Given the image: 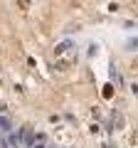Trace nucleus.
Wrapping results in <instances>:
<instances>
[{
  "label": "nucleus",
  "instance_id": "nucleus-1",
  "mask_svg": "<svg viewBox=\"0 0 138 148\" xmlns=\"http://www.w3.org/2000/svg\"><path fill=\"white\" fill-rule=\"evenodd\" d=\"M77 47V45H74V40H62V42H59L57 45V47H54V57H64V54H67V52H72V49H74Z\"/></svg>",
  "mask_w": 138,
  "mask_h": 148
},
{
  "label": "nucleus",
  "instance_id": "nucleus-2",
  "mask_svg": "<svg viewBox=\"0 0 138 148\" xmlns=\"http://www.w3.org/2000/svg\"><path fill=\"white\" fill-rule=\"evenodd\" d=\"M20 141L25 143V146L32 148V143H35V131H32V128H25V131H22V136H20Z\"/></svg>",
  "mask_w": 138,
  "mask_h": 148
},
{
  "label": "nucleus",
  "instance_id": "nucleus-3",
  "mask_svg": "<svg viewBox=\"0 0 138 148\" xmlns=\"http://www.w3.org/2000/svg\"><path fill=\"white\" fill-rule=\"evenodd\" d=\"M10 128H12L10 119H8V116H0V131H10Z\"/></svg>",
  "mask_w": 138,
  "mask_h": 148
},
{
  "label": "nucleus",
  "instance_id": "nucleus-4",
  "mask_svg": "<svg viewBox=\"0 0 138 148\" xmlns=\"http://www.w3.org/2000/svg\"><path fill=\"white\" fill-rule=\"evenodd\" d=\"M32 148H44V146H42V143H32Z\"/></svg>",
  "mask_w": 138,
  "mask_h": 148
},
{
  "label": "nucleus",
  "instance_id": "nucleus-5",
  "mask_svg": "<svg viewBox=\"0 0 138 148\" xmlns=\"http://www.w3.org/2000/svg\"><path fill=\"white\" fill-rule=\"evenodd\" d=\"M133 64H136V67H138V57H136V59H133Z\"/></svg>",
  "mask_w": 138,
  "mask_h": 148
}]
</instances>
